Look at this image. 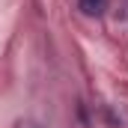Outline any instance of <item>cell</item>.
I'll return each mask as SVG.
<instances>
[{
  "label": "cell",
  "instance_id": "cell-1",
  "mask_svg": "<svg viewBox=\"0 0 128 128\" xmlns=\"http://www.w3.org/2000/svg\"><path fill=\"white\" fill-rule=\"evenodd\" d=\"M78 6L84 15H101L107 9V0H78Z\"/></svg>",
  "mask_w": 128,
  "mask_h": 128
}]
</instances>
